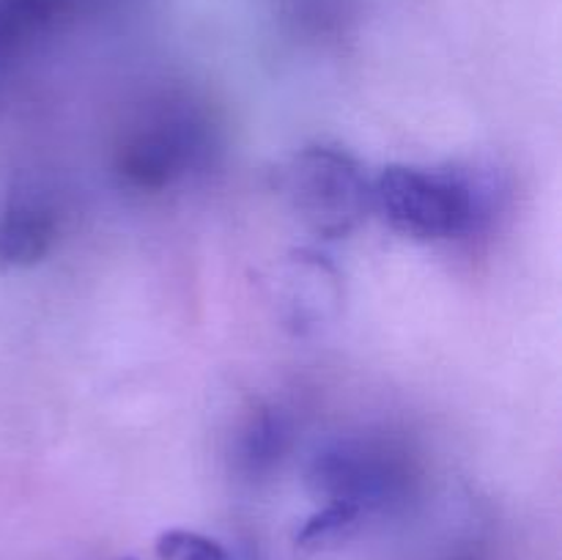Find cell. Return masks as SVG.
Listing matches in <instances>:
<instances>
[{
  "label": "cell",
  "instance_id": "3",
  "mask_svg": "<svg viewBox=\"0 0 562 560\" xmlns=\"http://www.w3.org/2000/svg\"><path fill=\"white\" fill-rule=\"evenodd\" d=\"M371 212L409 239L453 242L488 223L494 192L483 176L464 168L387 165L371 179Z\"/></svg>",
  "mask_w": 562,
  "mask_h": 560
},
{
  "label": "cell",
  "instance_id": "4",
  "mask_svg": "<svg viewBox=\"0 0 562 560\" xmlns=\"http://www.w3.org/2000/svg\"><path fill=\"white\" fill-rule=\"evenodd\" d=\"M278 184L302 225L324 239L349 236L371 212V176L355 154L333 143L291 154Z\"/></svg>",
  "mask_w": 562,
  "mask_h": 560
},
{
  "label": "cell",
  "instance_id": "2",
  "mask_svg": "<svg viewBox=\"0 0 562 560\" xmlns=\"http://www.w3.org/2000/svg\"><path fill=\"white\" fill-rule=\"evenodd\" d=\"M313 497L362 525L368 516L395 514L420 486V459L409 439L387 428L340 434L313 456L307 472Z\"/></svg>",
  "mask_w": 562,
  "mask_h": 560
},
{
  "label": "cell",
  "instance_id": "1",
  "mask_svg": "<svg viewBox=\"0 0 562 560\" xmlns=\"http://www.w3.org/2000/svg\"><path fill=\"white\" fill-rule=\"evenodd\" d=\"M220 148V126L206 99L184 88L148 93L121 124L113 168L121 184L162 192L203 173Z\"/></svg>",
  "mask_w": 562,
  "mask_h": 560
},
{
  "label": "cell",
  "instance_id": "6",
  "mask_svg": "<svg viewBox=\"0 0 562 560\" xmlns=\"http://www.w3.org/2000/svg\"><path fill=\"white\" fill-rule=\"evenodd\" d=\"M296 439V421L283 404L261 401L241 417L234 434L231 464L247 483H258L280 470Z\"/></svg>",
  "mask_w": 562,
  "mask_h": 560
},
{
  "label": "cell",
  "instance_id": "7",
  "mask_svg": "<svg viewBox=\"0 0 562 560\" xmlns=\"http://www.w3.org/2000/svg\"><path fill=\"white\" fill-rule=\"evenodd\" d=\"M154 560H231V555L203 533L168 530L154 544Z\"/></svg>",
  "mask_w": 562,
  "mask_h": 560
},
{
  "label": "cell",
  "instance_id": "5",
  "mask_svg": "<svg viewBox=\"0 0 562 560\" xmlns=\"http://www.w3.org/2000/svg\"><path fill=\"white\" fill-rule=\"evenodd\" d=\"M58 192L27 176L11 184L0 203V269H27L53 253L60 236Z\"/></svg>",
  "mask_w": 562,
  "mask_h": 560
}]
</instances>
